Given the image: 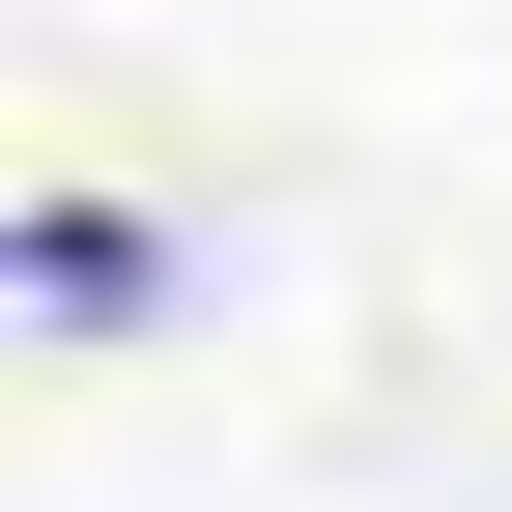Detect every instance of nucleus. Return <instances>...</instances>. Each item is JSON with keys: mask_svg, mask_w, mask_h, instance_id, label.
<instances>
[{"mask_svg": "<svg viewBox=\"0 0 512 512\" xmlns=\"http://www.w3.org/2000/svg\"><path fill=\"white\" fill-rule=\"evenodd\" d=\"M143 285H171V256L114 228V200H29V313H57V342H114V313H143Z\"/></svg>", "mask_w": 512, "mask_h": 512, "instance_id": "1", "label": "nucleus"}]
</instances>
